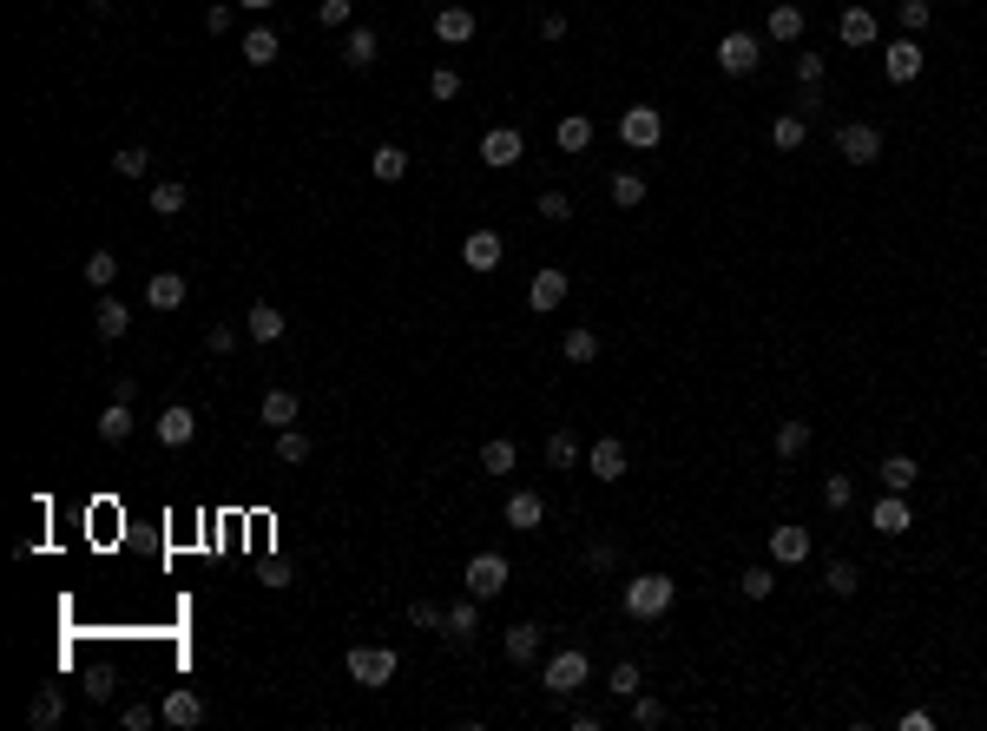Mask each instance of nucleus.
I'll return each mask as SVG.
<instances>
[{"label": "nucleus", "instance_id": "obj_19", "mask_svg": "<svg viewBox=\"0 0 987 731\" xmlns=\"http://www.w3.org/2000/svg\"><path fill=\"white\" fill-rule=\"evenodd\" d=\"M540 521H547V501H540L533 488H514V494H507V527H514V534H533Z\"/></svg>", "mask_w": 987, "mask_h": 731}, {"label": "nucleus", "instance_id": "obj_47", "mask_svg": "<svg viewBox=\"0 0 987 731\" xmlns=\"http://www.w3.org/2000/svg\"><path fill=\"white\" fill-rule=\"evenodd\" d=\"M316 20L323 27H356V0H316Z\"/></svg>", "mask_w": 987, "mask_h": 731}, {"label": "nucleus", "instance_id": "obj_31", "mask_svg": "<svg viewBox=\"0 0 987 731\" xmlns=\"http://www.w3.org/2000/svg\"><path fill=\"white\" fill-rule=\"evenodd\" d=\"M270 422V429H297V396H290V389H270L264 396V409H257Z\"/></svg>", "mask_w": 987, "mask_h": 731}, {"label": "nucleus", "instance_id": "obj_26", "mask_svg": "<svg viewBox=\"0 0 987 731\" xmlns=\"http://www.w3.org/2000/svg\"><path fill=\"white\" fill-rule=\"evenodd\" d=\"M803 139H810V119H803V112H777V119H770V145H777V152H797Z\"/></svg>", "mask_w": 987, "mask_h": 731}, {"label": "nucleus", "instance_id": "obj_58", "mask_svg": "<svg viewBox=\"0 0 987 731\" xmlns=\"http://www.w3.org/2000/svg\"><path fill=\"white\" fill-rule=\"evenodd\" d=\"M612 560H619V554H612V547H606V541H593V547H586V567H593V573H606V567H612Z\"/></svg>", "mask_w": 987, "mask_h": 731}, {"label": "nucleus", "instance_id": "obj_16", "mask_svg": "<svg viewBox=\"0 0 987 731\" xmlns=\"http://www.w3.org/2000/svg\"><path fill=\"white\" fill-rule=\"evenodd\" d=\"M770 560L777 567H803L810 560V527H770Z\"/></svg>", "mask_w": 987, "mask_h": 731}, {"label": "nucleus", "instance_id": "obj_6", "mask_svg": "<svg viewBox=\"0 0 987 731\" xmlns=\"http://www.w3.org/2000/svg\"><path fill=\"white\" fill-rule=\"evenodd\" d=\"M507 580H514V567H507L501 554H474V560H468V573H461V587H468L474 600H494Z\"/></svg>", "mask_w": 987, "mask_h": 731}, {"label": "nucleus", "instance_id": "obj_22", "mask_svg": "<svg viewBox=\"0 0 987 731\" xmlns=\"http://www.w3.org/2000/svg\"><path fill=\"white\" fill-rule=\"evenodd\" d=\"M501 652L514 659V666H527V659H540V626H533V620L507 626V633H501Z\"/></svg>", "mask_w": 987, "mask_h": 731}, {"label": "nucleus", "instance_id": "obj_45", "mask_svg": "<svg viewBox=\"0 0 987 731\" xmlns=\"http://www.w3.org/2000/svg\"><path fill=\"white\" fill-rule=\"evenodd\" d=\"M152 211H158V218H178V211H185V185H178V178L152 185Z\"/></svg>", "mask_w": 987, "mask_h": 731}, {"label": "nucleus", "instance_id": "obj_60", "mask_svg": "<svg viewBox=\"0 0 987 731\" xmlns=\"http://www.w3.org/2000/svg\"><path fill=\"white\" fill-rule=\"evenodd\" d=\"M204 27H211V33H224V27H231V0H218V7L204 14Z\"/></svg>", "mask_w": 987, "mask_h": 731}, {"label": "nucleus", "instance_id": "obj_17", "mask_svg": "<svg viewBox=\"0 0 987 731\" xmlns=\"http://www.w3.org/2000/svg\"><path fill=\"white\" fill-rule=\"evenodd\" d=\"M586 468H593L599 481H619L626 475V442H619V435H599V442L586 448Z\"/></svg>", "mask_w": 987, "mask_h": 731}, {"label": "nucleus", "instance_id": "obj_14", "mask_svg": "<svg viewBox=\"0 0 987 731\" xmlns=\"http://www.w3.org/2000/svg\"><path fill=\"white\" fill-rule=\"evenodd\" d=\"M869 527H876V534H909L915 514H909V501H902V494L882 488V494H876V508H869Z\"/></svg>", "mask_w": 987, "mask_h": 731}, {"label": "nucleus", "instance_id": "obj_11", "mask_svg": "<svg viewBox=\"0 0 987 731\" xmlns=\"http://www.w3.org/2000/svg\"><path fill=\"white\" fill-rule=\"evenodd\" d=\"M376 60H382V33H376V27H343V66L369 73Z\"/></svg>", "mask_w": 987, "mask_h": 731}, {"label": "nucleus", "instance_id": "obj_29", "mask_svg": "<svg viewBox=\"0 0 987 731\" xmlns=\"http://www.w3.org/2000/svg\"><path fill=\"white\" fill-rule=\"evenodd\" d=\"M915 481H922V468H915V455H889V461H882V488H889V494H909Z\"/></svg>", "mask_w": 987, "mask_h": 731}, {"label": "nucleus", "instance_id": "obj_4", "mask_svg": "<svg viewBox=\"0 0 987 731\" xmlns=\"http://www.w3.org/2000/svg\"><path fill=\"white\" fill-rule=\"evenodd\" d=\"M836 159L843 165H876L882 159V132L869 126V119H849V126L836 132Z\"/></svg>", "mask_w": 987, "mask_h": 731}, {"label": "nucleus", "instance_id": "obj_42", "mask_svg": "<svg viewBox=\"0 0 987 731\" xmlns=\"http://www.w3.org/2000/svg\"><path fill=\"white\" fill-rule=\"evenodd\" d=\"M737 587H744V600H770V593H777V567H744Z\"/></svg>", "mask_w": 987, "mask_h": 731}, {"label": "nucleus", "instance_id": "obj_7", "mask_svg": "<svg viewBox=\"0 0 987 731\" xmlns=\"http://www.w3.org/2000/svg\"><path fill=\"white\" fill-rule=\"evenodd\" d=\"M619 139H626L632 152H652V145L665 139V119H658V106H626V112H619Z\"/></svg>", "mask_w": 987, "mask_h": 731}, {"label": "nucleus", "instance_id": "obj_21", "mask_svg": "<svg viewBox=\"0 0 987 731\" xmlns=\"http://www.w3.org/2000/svg\"><path fill=\"white\" fill-rule=\"evenodd\" d=\"M527 303H533V310H540V317H547V310H560V303H566V271H560V264H547V271L533 277Z\"/></svg>", "mask_w": 987, "mask_h": 731}, {"label": "nucleus", "instance_id": "obj_55", "mask_svg": "<svg viewBox=\"0 0 987 731\" xmlns=\"http://www.w3.org/2000/svg\"><path fill=\"white\" fill-rule=\"evenodd\" d=\"M204 343H211V356H231V350H237V330H231V323H211V336H204Z\"/></svg>", "mask_w": 987, "mask_h": 731}, {"label": "nucleus", "instance_id": "obj_49", "mask_svg": "<svg viewBox=\"0 0 987 731\" xmlns=\"http://www.w3.org/2000/svg\"><path fill=\"white\" fill-rule=\"evenodd\" d=\"M277 461H310V435L303 429H277Z\"/></svg>", "mask_w": 987, "mask_h": 731}, {"label": "nucleus", "instance_id": "obj_37", "mask_svg": "<svg viewBox=\"0 0 987 731\" xmlns=\"http://www.w3.org/2000/svg\"><path fill=\"white\" fill-rule=\"evenodd\" d=\"M514 461H520V448L507 442V435H494V442L481 448V468H487V475H514Z\"/></svg>", "mask_w": 987, "mask_h": 731}, {"label": "nucleus", "instance_id": "obj_18", "mask_svg": "<svg viewBox=\"0 0 987 731\" xmlns=\"http://www.w3.org/2000/svg\"><path fill=\"white\" fill-rule=\"evenodd\" d=\"M474 27H481L474 7H441V14H435V40H441V47H468Z\"/></svg>", "mask_w": 987, "mask_h": 731}, {"label": "nucleus", "instance_id": "obj_13", "mask_svg": "<svg viewBox=\"0 0 987 731\" xmlns=\"http://www.w3.org/2000/svg\"><path fill=\"white\" fill-rule=\"evenodd\" d=\"M501 238H494V231H468V244H461V264H468L474 277H487V271H501Z\"/></svg>", "mask_w": 987, "mask_h": 731}, {"label": "nucleus", "instance_id": "obj_5", "mask_svg": "<svg viewBox=\"0 0 987 731\" xmlns=\"http://www.w3.org/2000/svg\"><path fill=\"white\" fill-rule=\"evenodd\" d=\"M757 60H764V40H757V33H724L718 40V73H731V80L757 73Z\"/></svg>", "mask_w": 987, "mask_h": 731}, {"label": "nucleus", "instance_id": "obj_24", "mask_svg": "<svg viewBox=\"0 0 987 731\" xmlns=\"http://www.w3.org/2000/svg\"><path fill=\"white\" fill-rule=\"evenodd\" d=\"M836 33H843V47H876V14L869 7H843Z\"/></svg>", "mask_w": 987, "mask_h": 731}, {"label": "nucleus", "instance_id": "obj_2", "mask_svg": "<svg viewBox=\"0 0 987 731\" xmlns=\"http://www.w3.org/2000/svg\"><path fill=\"white\" fill-rule=\"evenodd\" d=\"M395 666H402V659H395V646H349V652H343V672L362 685V692H382V685L395 679Z\"/></svg>", "mask_w": 987, "mask_h": 731}, {"label": "nucleus", "instance_id": "obj_53", "mask_svg": "<svg viewBox=\"0 0 987 731\" xmlns=\"http://www.w3.org/2000/svg\"><path fill=\"white\" fill-rule=\"evenodd\" d=\"M441 620H448V613H441L435 600H415V606H408V626H422V633H435Z\"/></svg>", "mask_w": 987, "mask_h": 731}, {"label": "nucleus", "instance_id": "obj_27", "mask_svg": "<svg viewBox=\"0 0 987 731\" xmlns=\"http://www.w3.org/2000/svg\"><path fill=\"white\" fill-rule=\"evenodd\" d=\"M553 145H560V152H586V145H593V119H586V112H566L560 126H553Z\"/></svg>", "mask_w": 987, "mask_h": 731}, {"label": "nucleus", "instance_id": "obj_34", "mask_svg": "<svg viewBox=\"0 0 987 731\" xmlns=\"http://www.w3.org/2000/svg\"><path fill=\"white\" fill-rule=\"evenodd\" d=\"M803 448H810V422H797V415L777 422V461H797Z\"/></svg>", "mask_w": 987, "mask_h": 731}, {"label": "nucleus", "instance_id": "obj_54", "mask_svg": "<svg viewBox=\"0 0 987 731\" xmlns=\"http://www.w3.org/2000/svg\"><path fill=\"white\" fill-rule=\"evenodd\" d=\"M158 718H165V712H152V705H126V712H119V725H126V731H152Z\"/></svg>", "mask_w": 987, "mask_h": 731}, {"label": "nucleus", "instance_id": "obj_8", "mask_svg": "<svg viewBox=\"0 0 987 731\" xmlns=\"http://www.w3.org/2000/svg\"><path fill=\"white\" fill-rule=\"evenodd\" d=\"M882 73H889L895 86L922 80V40H915V33H902V40H889V47H882Z\"/></svg>", "mask_w": 987, "mask_h": 731}, {"label": "nucleus", "instance_id": "obj_59", "mask_svg": "<svg viewBox=\"0 0 987 731\" xmlns=\"http://www.w3.org/2000/svg\"><path fill=\"white\" fill-rule=\"evenodd\" d=\"M540 40H566V14H540Z\"/></svg>", "mask_w": 987, "mask_h": 731}, {"label": "nucleus", "instance_id": "obj_3", "mask_svg": "<svg viewBox=\"0 0 987 731\" xmlns=\"http://www.w3.org/2000/svg\"><path fill=\"white\" fill-rule=\"evenodd\" d=\"M586 652L580 646H566V652H553L547 666H540V692H547V699H573V692H580L586 685Z\"/></svg>", "mask_w": 987, "mask_h": 731}, {"label": "nucleus", "instance_id": "obj_30", "mask_svg": "<svg viewBox=\"0 0 987 731\" xmlns=\"http://www.w3.org/2000/svg\"><path fill=\"white\" fill-rule=\"evenodd\" d=\"M277 53H283L277 27H251V33H244V60H251V66H270Z\"/></svg>", "mask_w": 987, "mask_h": 731}, {"label": "nucleus", "instance_id": "obj_32", "mask_svg": "<svg viewBox=\"0 0 987 731\" xmlns=\"http://www.w3.org/2000/svg\"><path fill=\"white\" fill-rule=\"evenodd\" d=\"M606 191H612V205H619V211H639L645 205V178L639 172H612Z\"/></svg>", "mask_w": 987, "mask_h": 731}, {"label": "nucleus", "instance_id": "obj_56", "mask_svg": "<svg viewBox=\"0 0 987 731\" xmlns=\"http://www.w3.org/2000/svg\"><path fill=\"white\" fill-rule=\"evenodd\" d=\"M797 80L803 86H823V53H797Z\"/></svg>", "mask_w": 987, "mask_h": 731}, {"label": "nucleus", "instance_id": "obj_61", "mask_svg": "<svg viewBox=\"0 0 987 731\" xmlns=\"http://www.w3.org/2000/svg\"><path fill=\"white\" fill-rule=\"evenodd\" d=\"M237 7H251V14H264V7H277V0H237Z\"/></svg>", "mask_w": 987, "mask_h": 731}, {"label": "nucleus", "instance_id": "obj_33", "mask_svg": "<svg viewBox=\"0 0 987 731\" xmlns=\"http://www.w3.org/2000/svg\"><path fill=\"white\" fill-rule=\"evenodd\" d=\"M560 356H566V363H580V369L599 363V336H593V330H566V336H560Z\"/></svg>", "mask_w": 987, "mask_h": 731}, {"label": "nucleus", "instance_id": "obj_9", "mask_svg": "<svg viewBox=\"0 0 987 731\" xmlns=\"http://www.w3.org/2000/svg\"><path fill=\"white\" fill-rule=\"evenodd\" d=\"M520 159H527V139H520L514 126H494L481 139V165H494V172H507V165H520Z\"/></svg>", "mask_w": 987, "mask_h": 731}, {"label": "nucleus", "instance_id": "obj_46", "mask_svg": "<svg viewBox=\"0 0 987 731\" xmlns=\"http://www.w3.org/2000/svg\"><path fill=\"white\" fill-rule=\"evenodd\" d=\"M849 501H856V481H849V475H823V508L843 514Z\"/></svg>", "mask_w": 987, "mask_h": 731}, {"label": "nucleus", "instance_id": "obj_10", "mask_svg": "<svg viewBox=\"0 0 987 731\" xmlns=\"http://www.w3.org/2000/svg\"><path fill=\"white\" fill-rule=\"evenodd\" d=\"M474 633H481V600H455L448 606V620H441V639H448V646H474Z\"/></svg>", "mask_w": 987, "mask_h": 731}, {"label": "nucleus", "instance_id": "obj_20", "mask_svg": "<svg viewBox=\"0 0 987 731\" xmlns=\"http://www.w3.org/2000/svg\"><path fill=\"white\" fill-rule=\"evenodd\" d=\"M93 330L106 336V343H119V336L132 330V303H126V297H99V310H93Z\"/></svg>", "mask_w": 987, "mask_h": 731}, {"label": "nucleus", "instance_id": "obj_50", "mask_svg": "<svg viewBox=\"0 0 987 731\" xmlns=\"http://www.w3.org/2000/svg\"><path fill=\"white\" fill-rule=\"evenodd\" d=\"M533 211H540L547 224H566V218H573V198H566V191H540V205H533Z\"/></svg>", "mask_w": 987, "mask_h": 731}, {"label": "nucleus", "instance_id": "obj_35", "mask_svg": "<svg viewBox=\"0 0 987 731\" xmlns=\"http://www.w3.org/2000/svg\"><path fill=\"white\" fill-rule=\"evenodd\" d=\"M369 165H376V178H382V185L408 178V152H402V145H376V152H369Z\"/></svg>", "mask_w": 987, "mask_h": 731}, {"label": "nucleus", "instance_id": "obj_15", "mask_svg": "<svg viewBox=\"0 0 987 731\" xmlns=\"http://www.w3.org/2000/svg\"><path fill=\"white\" fill-rule=\"evenodd\" d=\"M158 712H165V725H178V731L204 725V699H198V692H191V685H172V692H165V705H158Z\"/></svg>", "mask_w": 987, "mask_h": 731}, {"label": "nucleus", "instance_id": "obj_57", "mask_svg": "<svg viewBox=\"0 0 987 731\" xmlns=\"http://www.w3.org/2000/svg\"><path fill=\"white\" fill-rule=\"evenodd\" d=\"M797 112H803V119H816V112H823V86H803V93H797Z\"/></svg>", "mask_w": 987, "mask_h": 731}, {"label": "nucleus", "instance_id": "obj_44", "mask_svg": "<svg viewBox=\"0 0 987 731\" xmlns=\"http://www.w3.org/2000/svg\"><path fill=\"white\" fill-rule=\"evenodd\" d=\"M612 699H632V692H639V685H645V672H639V659H619V666H612Z\"/></svg>", "mask_w": 987, "mask_h": 731}, {"label": "nucleus", "instance_id": "obj_51", "mask_svg": "<svg viewBox=\"0 0 987 731\" xmlns=\"http://www.w3.org/2000/svg\"><path fill=\"white\" fill-rule=\"evenodd\" d=\"M895 14H902V33H928V20H935V7H928V0H902Z\"/></svg>", "mask_w": 987, "mask_h": 731}, {"label": "nucleus", "instance_id": "obj_41", "mask_svg": "<svg viewBox=\"0 0 987 731\" xmlns=\"http://www.w3.org/2000/svg\"><path fill=\"white\" fill-rule=\"evenodd\" d=\"M112 172L119 178H145L152 172V152H145V145H119V152H112Z\"/></svg>", "mask_w": 987, "mask_h": 731}, {"label": "nucleus", "instance_id": "obj_39", "mask_svg": "<svg viewBox=\"0 0 987 731\" xmlns=\"http://www.w3.org/2000/svg\"><path fill=\"white\" fill-rule=\"evenodd\" d=\"M79 277H86L93 290H112V277H119V257H112V251H93L86 264H79Z\"/></svg>", "mask_w": 987, "mask_h": 731}, {"label": "nucleus", "instance_id": "obj_48", "mask_svg": "<svg viewBox=\"0 0 987 731\" xmlns=\"http://www.w3.org/2000/svg\"><path fill=\"white\" fill-rule=\"evenodd\" d=\"M632 725H639V731H658V725H665V705L645 699V692H632Z\"/></svg>", "mask_w": 987, "mask_h": 731}, {"label": "nucleus", "instance_id": "obj_28", "mask_svg": "<svg viewBox=\"0 0 987 731\" xmlns=\"http://www.w3.org/2000/svg\"><path fill=\"white\" fill-rule=\"evenodd\" d=\"M764 33H770V40H803V7H797V0H777L770 20H764Z\"/></svg>", "mask_w": 987, "mask_h": 731}, {"label": "nucleus", "instance_id": "obj_25", "mask_svg": "<svg viewBox=\"0 0 987 731\" xmlns=\"http://www.w3.org/2000/svg\"><path fill=\"white\" fill-rule=\"evenodd\" d=\"M145 303H152V310H178V303H185V277H178V271L145 277Z\"/></svg>", "mask_w": 987, "mask_h": 731}, {"label": "nucleus", "instance_id": "obj_1", "mask_svg": "<svg viewBox=\"0 0 987 731\" xmlns=\"http://www.w3.org/2000/svg\"><path fill=\"white\" fill-rule=\"evenodd\" d=\"M678 600V580L672 573H639V580H626V613L632 620H665Z\"/></svg>", "mask_w": 987, "mask_h": 731}, {"label": "nucleus", "instance_id": "obj_36", "mask_svg": "<svg viewBox=\"0 0 987 731\" xmlns=\"http://www.w3.org/2000/svg\"><path fill=\"white\" fill-rule=\"evenodd\" d=\"M283 336V310L277 303H251V343H277Z\"/></svg>", "mask_w": 987, "mask_h": 731}, {"label": "nucleus", "instance_id": "obj_43", "mask_svg": "<svg viewBox=\"0 0 987 731\" xmlns=\"http://www.w3.org/2000/svg\"><path fill=\"white\" fill-rule=\"evenodd\" d=\"M823 587L836 593V600H849V593L862 587V573H856V560H830V573H823Z\"/></svg>", "mask_w": 987, "mask_h": 731}, {"label": "nucleus", "instance_id": "obj_38", "mask_svg": "<svg viewBox=\"0 0 987 731\" xmlns=\"http://www.w3.org/2000/svg\"><path fill=\"white\" fill-rule=\"evenodd\" d=\"M60 712H66V699L47 685V692H40V699L27 705V725H33V731H47V725H60Z\"/></svg>", "mask_w": 987, "mask_h": 731}, {"label": "nucleus", "instance_id": "obj_12", "mask_svg": "<svg viewBox=\"0 0 987 731\" xmlns=\"http://www.w3.org/2000/svg\"><path fill=\"white\" fill-rule=\"evenodd\" d=\"M191 435H198V415H191V402H165V409H158V442H165V448H185Z\"/></svg>", "mask_w": 987, "mask_h": 731}, {"label": "nucleus", "instance_id": "obj_23", "mask_svg": "<svg viewBox=\"0 0 987 731\" xmlns=\"http://www.w3.org/2000/svg\"><path fill=\"white\" fill-rule=\"evenodd\" d=\"M132 429H139V415H132V402H106V415H99V442H132Z\"/></svg>", "mask_w": 987, "mask_h": 731}, {"label": "nucleus", "instance_id": "obj_52", "mask_svg": "<svg viewBox=\"0 0 987 731\" xmlns=\"http://www.w3.org/2000/svg\"><path fill=\"white\" fill-rule=\"evenodd\" d=\"M428 93L435 99H461V73L455 66H435V73H428Z\"/></svg>", "mask_w": 987, "mask_h": 731}, {"label": "nucleus", "instance_id": "obj_40", "mask_svg": "<svg viewBox=\"0 0 987 731\" xmlns=\"http://www.w3.org/2000/svg\"><path fill=\"white\" fill-rule=\"evenodd\" d=\"M547 468H580V442H573V429L547 435Z\"/></svg>", "mask_w": 987, "mask_h": 731}]
</instances>
